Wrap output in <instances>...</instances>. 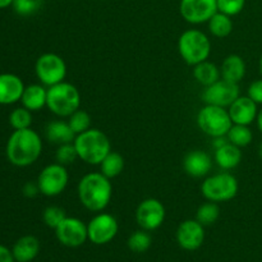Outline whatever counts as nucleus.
Returning <instances> with one entry per match:
<instances>
[{"instance_id":"f257e3e1","label":"nucleus","mask_w":262,"mask_h":262,"mask_svg":"<svg viewBox=\"0 0 262 262\" xmlns=\"http://www.w3.org/2000/svg\"><path fill=\"white\" fill-rule=\"evenodd\" d=\"M42 152V141L31 128L17 129L10 135L7 142V158L10 164L26 168L37 161Z\"/></svg>"},{"instance_id":"f03ea898","label":"nucleus","mask_w":262,"mask_h":262,"mask_svg":"<svg viewBox=\"0 0 262 262\" xmlns=\"http://www.w3.org/2000/svg\"><path fill=\"white\" fill-rule=\"evenodd\" d=\"M77 192L81 204L89 211L101 212L109 206L112 200V182L101 171H92L79 181Z\"/></svg>"},{"instance_id":"7ed1b4c3","label":"nucleus","mask_w":262,"mask_h":262,"mask_svg":"<svg viewBox=\"0 0 262 262\" xmlns=\"http://www.w3.org/2000/svg\"><path fill=\"white\" fill-rule=\"evenodd\" d=\"M78 158L90 165H100L105 156L112 151V145L102 130L90 128L83 133H79L74 138Z\"/></svg>"},{"instance_id":"20e7f679","label":"nucleus","mask_w":262,"mask_h":262,"mask_svg":"<svg viewBox=\"0 0 262 262\" xmlns=\"http://www.w3.org/2000/svg\"><path fill=\"white\" fill-rule=\"evenodd\" d=\"M46 106L53 114L60 118H69L81 106V94L74 84L60 82L48 89Z\"/></svg>"},{"instance_id":"39448f33","label":"nucleus","mask_w":262,"mask_h":262,"mask_svg":"<svg viewBox=\"0 0 262 262\" xmlns=\"http://www.w3.org/2000/svg\"><path fill=\"white\" fill-rule=\"evenodd\" d=\"M178 51L188 66L194 67L209 59L211 54V42L202 31L192 28L184 31L179 36Z\"/></svg>"},{"instance_id":"423d86ee","label":"nucleus","mask_w":262,"mask_h":262,"mask_svg":"<svg viewBox=\"0 0 262 262\" xmlns=\"http://www.w3.org/2000/svg\"><path fill=\"white\" fill-rule=\"evenodd\" d=\"M238 181L228 171L214 174L205 179L201 184V193L207 201L227 202L234 199L238 193Z\"/></svg>"},{"instance_id":"0eeeda50","label":"nucleus","mask_w":262,"mask_h":262,"mask_svg":"<svg viewBox=\"0 0 262 262\" xmlns=\"http://www.w3.org/2000/svg\"><path fill=\"white\" fill-rule=\"evenodd\" d=\"M197 125L205 135L214 138L227 136L233 122L225 107L206 104L197 114Z\"/></svg>"},{"instance_id":"6e6552de","label":"nucleus","mask_w":262,"mask_h":262,"mask_svg":"<svg viewBox=\"0 0 262 262\" xmlns=\"http://www.w3.org/2000/svg\"><path fill=\"white\" fill-rule=\"evenodd\" d=\"M35 73L43 86H54L66 79L67 64L58 54L45 53L36 60Z\"/></svg>"},{"instance_id":"1a4fd4ad","label":"nucleus","mask_w":262,"mask_h":262,"mask_svg":"<svg viewBox=\"0 0 262 262\" xmlns=\"http://www.w3.org/2000/svg\"><path fill=\"white\" fill-rule=\"evenodd\" d=\"M69 182V173L59 163L50 164L41 170L37 178L40 193L46 197H55L63 193Z\"/></svg>"},{"instance_id":"9d476101","label":"nucleus","mask_w":262,"mask_h":262,"mask_svg":"<svg viewBox=\"0 0 262 262\" xmlns=\"http://www.w3.org/2000/svg\"><path fill=\"white\" fill-rule=\"evenodd\" d=\"M239 96L241 91L238 83L224 78L217 79L215 83L205 87L202 92V100L205 104L220 107H229Z\"/></svg>"},{"instance_id":"9b49d317","label":"nucleus","mask_w":262,"mask_h":262,"mask_svg":"<svg viewBox=\"0 0 262 262\" xmlns=\"http://www.w3.org/2000/svg\"><path fill=\"white\" fill-rule=\"evenodd\" d=\"M118 230H119V224L117 219L112 214H106V212L97 214L87 224L89 241L97 246L112 242L118 234Z\"/></svg>"},{"instance_id":"f8f14e48","label":"nucleus","mask_w":262,"mask_h":262,"mask_svg":"<svg viewBox=\"0 0 262 262\" xmlns=\"http://www.w3.org/2000/svg\"><path fill=\"white\" fill-rule=\"evenodd\" d=\"M54 230L56 239L69 248L81 247L89 239L87 225L78 217L67 216Z\"/></svg>"},{"instance_id":"ddd939ff","label":"nucleus","mask_w":262,"mask_h":262,"mask_svg":"<svg viewBox=\"0 0 262 262\" xmlns=\"http://www.w3.org/2000/svg\"><path fill=\"white\" fill-rule=\"evenodd\" d=\"M165 207L156 199H146L137 206L136 220L141 229L152 232L160 228L165 220Z\"/></svg>"},{"instance_id":"4468645a","label":"nucleus","mask_w":262,"mask_h":262,"mask_svg":"<svg viewBox=\"0 0 262 262\" xmlns=\"http://www.w3.org/2000/svg\"><path fill=\"white\" fill-rule=\"evenodd\" d=\"M217 12L216 0H181L179 13L186 22L202 25Z\"/></svg>"},{"instance_id":"2eb2a0df","label":"nucleus","mask_w":262,"mask_h":262,"mask_svg":"<svg viewBox=\"0 0 262 262\" xmlns=\"http://www.w3.org/2000/svg\"><path fill=\"white\" fill-rule=\"evenodd\" d=\"M205 227L196 219L184 220L177 229V242L186 251H196L204 245Z\"/></svg>"},{"instance_id":"dca6fc26","label":"nucleus","mask_w":262,"mask_h":262,"mask_svg":"<svg viewBox=\"0 0 262 262\" xmlns=\"http://www.w3.org/2000/svg\"><path fill=\"white\" fill-rule=\"evenodd\" d=\"M230 119L233 124L250 125L257 118V104L248 96H239L229 107Z\"/></svg>"},{"instance_id":"f3484780","label":"nucleus","mask_w":262,"mask_h":262,"mask_svg":"<svg viewBox=\"0 0 262 262\" xmlns=\"http://www.w3.org/2000/svg\"><path fill=\"white\" fill-rule=\"evenodd\" d=\"M183 169L189 177L202 178L207 176L212 169V159L202 150H193L187 154L183 159Z\"/></svg>"},{"instance_id":"a211bd4d","label":"nucleus","mask_w":262,"mask_h":262,"mask_svg":"<svg viewBox=\"0 0 262 262\" xmlns=\"http://www.w3.org/2000/svg\"><path fill=\"white\" fill-rule=\"evenodd\" d=\"M25 84L18 76L13 73L0 74V105H12L20 101Z\"/></svg>"},{"instance_id":"6ab92c4d","label":"nucleus","mask_w":262,"mask_h":262,"mask_svg":"<svg viewBox=\"0 0 262 262\" xmlns=\"http://www.w3.org/2000/svg\"><path fill=\"white\" fill-rule=\"evenodd\" d=\"M12 252L17 262H31L40 252V241L35 235H23L14 243Z\"/></svg>"},{"instance_id":"aec40b11","label":"nucleus","mask_w":262,"mask_h":262,"mask_svg":"<svg viewBox=\"0 0 262 262\" xmlns=\"http://www.w3.org/2000/svg\"><path fill=\"white\" fill-rule=\"evenodd\" d=\"M214 159L215 163L223 170H232V169L237 168L242 161V151H241V147L228 141L225 145L215 150Z\"/></svg>"},{"instance_id":"412c9836","label":"nucleus","mask_w":262,"mask_h":262,"mask_svg":"<svg viewBox=\"0 0 262 262\" xmlns=\"http://www.w3.org/2000/svg\"><path fill=\"white\" fill-rule=\"evenodd\" d=\"M220 74H222V78L227 81L239 83L246 76L245 59L237 54L228 55L220 67Z\"/></svg>"},{"instance_id":"4be33fe9","label":"nucleus","mask_w":262,"mask_h":262,"mask_svg":"<svg viewBox=\"0 0 262 262\" xmlns=\"http://www.w3.org/2000/svg\"><path fill=\"white\" fill-rule=\"evenodd\" d=\"M48 101V89L43 87V84H30L25 87L20 102L26 109L30 112H38L46 106Z\"/></svg>"},{"instance_id":"5701e85b","label":"nucleus","mask_w":262,"mask_h":262,"mask_svg":"<svg viewBox=\"0 0 262 262\" xmlns=\"http://www.w3.org/2000/svg\"><path fill=\"white\" fill-rule=\"evenodd\" d=\"M45 136L48 141L58 146L74 142V138H76V135L72 130L69 123L64 120H54L49 123L45 128Z\"/></svg>"},{"instance_id":"b1692460","label":"nucleus","mask_w":262,"mask_h":262,"mask_svg":"<svg viewBox=\"0 0 262 262\" xmlns=\"http://www.w3.org/2000/svg\"><path fill=\"white\" fill-rule=\"evenodd\" d=\"M193 77L200 84L207 87L222 78V74H220V68H217L214 63L205 60L193 67Z\"/></svg>"},{"instance_id":"393cba45","label":"nucleus","mask_w":262,"mask_h":262,"mask_svg":"<svg viewBox=\"0 0 262 262\" xmlns=\"http://www.w3.org/2000/svg\"><path fill=\"white\" fill-rule=\"evenodd\" d=\"M207 23H209L210 33L217 38L228 37L233 31L232 17L222 12L215 13Z\"/></svg>"},{"instance_id":"a878e982","label":"nucleus","mask_w":262,"mask_h":262,"mask_svg":"<svg viewBox=\"0 0 262 262\" xmlns=\"http://www.w3.org/2000/svg\"><path fill=\"white\" fill-rule=\"evenodd\" d=\"M100 169H101L100 171L109 179L115 178L122 174L123 169H124V159L120 154L110 151L100 164Z\"/></svg>"},{"instance_id":"bb28decb","label":"nucleus","mask_w":262,"mask_h":262,"mask_svg":"<svg viewBox=\"0 0 262 262\" xmlns=\"http://www.w3.org/2000/svg\"><path fill=\"white\" fill-rule=\"evenodd\" d=\"M228 141L238 147H246L250 145L253 140V133L250 125L233 124L227 135Z\"/></svg>"},{"instance_id":"cd10ccee","label":"nucleus","mask_w":262,"mask_h":262,"mask_svg":"<svg viewBox=\"0 0 262 262\" xmlns=\"http://www.w3.org/2000/svg\"><path fill=\"white\" fill-rule=\"evenodd\" d=\"M151 243H152V239H151V235L148 234L147 230L141 229L129 235L127 245L132 252L143 253L148 251V248L151 247Z\"/></svg>"},{"instance_id":"c85d7f7f","label":"nucleus","mask_w":262,"mask_h":262,"mask_svg":"<svg viewBox=\"0 0 262 262\" xmlns=\"http://www.w3.org/2000/svg\"><path fill=\"white\" fill-rule=\"evenodd\" d=\"M220 215V209L217 206L216 202H206V204H202L201 206L199 207L196 212V220L199 223H201L204 227H207V225H211L219 219Z\"/></svg>"},{"instance_id":"c756f323","label":"nucleus","mask_w":262,"mask_h":262,"mask_svg":"<svg viewBox=\"0 0 262 262\" xmlns=\"http://www.w3.org/2000/svg\"><path fill=\"white\" fill-rule=\"evenodd\" d=\"M9 124L14 130L30 128L32 124V114L25 106L17 107L9 114Z\"/></svg>"},{"instance_id":"7c9ffc66","label":"nucleus","mask_w":262,"mask_h":262,"mask_svg":"<svg viewBox=\"0 0 262 262\" xmlns=\"http://www.w3.org/2000/svg\"><path fill=\"white\" fill-rule=\"evenodd\" d=\"M68 123L71 125L72 130L74 132V135L77 136L79 133L86 132V130L91 128V115L87 112H84V110L78 109L69 117Z\"/></svg>"},{"instance_id":"2f4dec72","label":"nucleus","mask_w":262,"mask_h":262,"mask_svg":"<svg viewBox=\"0 0 262 262\" xmlns=\"http://www.w3.org/2000/svg\"><path fill=\"white\" fill-rule=\"evenodd\" d=\"M77 159L79 158H78V154H77L76 146H74L73 142L63 143V145H59L58 148H56V152H55L56 163L67 166L69 165V164H73Z\"/></svg>"},{"instance_id":"473e14b6","label":"nucleus","mask_w":262,"mask_h":262,"mask_svg":"<svg viewBox=\"0 0 262 262\" xmlns=\"http://www.w3.org/2000/svg\"><path fill=\"white\" fill-rule=\"evenodd\" d=\"M67 217L66 210L59 206H48L42 212V220L46 227L55 229Z\"/></svg>"},{"instance_id":"72a5a7b5","label":"nucleus","mask_w":262,"mask_h":262,"mask_svg":"<svg viewBox=\"0 0 262 262\" xmlns=\"http://www.w3.org/2000/svg\"><path fill=\"white\" fill-rule=\"evenodd\" d=\"M13 9L17 14L22 17L32 15L41 8V0H14L12 4Z\"/></svg>"},{"instance_id":"f704fd0d","label":"nucleus","mask_w":262,"mask_h":262,"mask_svg":"<svg viewBox=\"0 0 262 262\" xmlns=\"http://www.w3.org/2000/svg\"><path fill=\"white\" fill-rule=\"evenodd\" d=\"M216 2L217 12H222L230 17L239 14L246 5V0H216Z\"/></svg>"},{"instance_id":"c9c22d12","label":"nucleus","mask_w":262,"mask_h":262,"mask_svg":"<svg viewBox=\"0 0 262 262\" xmlns=\"http://www.w3.org/2000/svg\"><path fill=\"white\" fill-rule=\"evenodd\" d=\"M247 96L252 99L257 105H262V78L256 79L250 84Z\"/></svg>"},{"instance_id":"e433bc0d","label":"nucleus","mask_w":262,"mask_h":262,"mask_svg":"<svg viewBox=\"0 0 262 262\" xmlns=\"http://www.w3.org/2000/svg\"><path fill=\"white\" fill-rule=\"evenodd\" d=\"M22 192L26 197H28V199H33V197H36L38 193H40V188H38L37 182H36V183L35 182H27V183L23 186Z\"/></svg>"},{"instance_id":"4c0bfd02","label":"nucleus","mask_w":262,"mask_h":262,"mask_svg":"<svg viewBox=\"0 0 262 262\" xmlns=\"http://www.w3.org/2000/svg\"><path fill=\"white\" fill-rule=\"evenodd\" d=\"M14 256L13 252L5 246L0 245V262H14Z\"/></svg>"},{"instance_id":"58836bf2","label":"nucleus","mask_w":262,"mask_h":262,"mask_svg":"<svg viewBox=\"0 0 262 262\" xmlns=\"http://www.w3.org/2000/svg\"><path fill=\"white\" fill-rule=\"evenodd\" d=\"M256 123H257V128L258 130L262 133V107L258 110L257 113V118H256Z\"/></svg>"},{"instance_id":"ea45409f","label":"nucleus","mask_w":262,"mask_h":262,"mask_svg":"<svg viewBox=\"0 0 262 262\" xmlns=\"http://www.w3.org/2000/svg\"><path fill=\"white\" fill-rule=\"evenodd\" d=\"M14 0H0V9H4V8L10 7L13 4Z\"/></svg>"},{"instance_id":"a19ab883","label":"nucleus","mask_w":262,"mask_h":262,"mask_svg":"<svg viewBox=\"0 0 262 262\" xmlns=\"http://www.w3.org/2000/svg\"><path fill=\"white\" fill-rule=\"evenodd\" d=\"M258 156H260V159L262 160V142H261L260 147H258Z\"/></svg>"},{"instance_id":"79ce46f5","label":"nucleus","mask_w":262,"mask_h":262,"mask_svg":"<svg viewBox=\"0 0 262 262\" xmlns=\"http://www.w3.org/2000/svg\"><path fill=\"white\" fill-rule=\"evenodd\" d=\"M260 73H261V76H262V55H261V58H260Z\"/></svg>"}]
</instances>
